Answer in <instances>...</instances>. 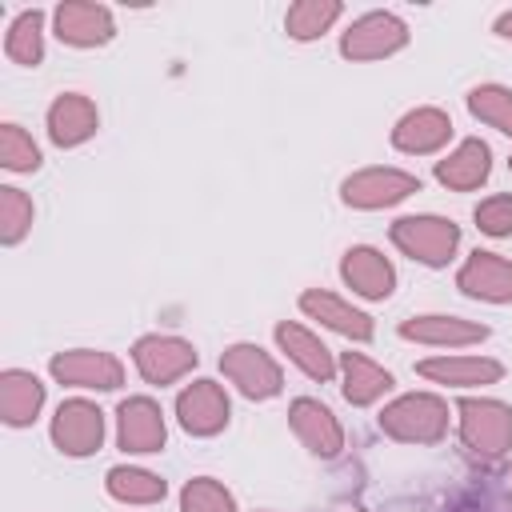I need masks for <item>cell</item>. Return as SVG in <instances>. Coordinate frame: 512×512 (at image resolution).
<instances>
[{
  "label": "cell",
  "mask_w": 512,
  "mask_h": 512,
  "mask_svg": "<svg viewBox=\"0 0 512 512\" xmlns=\"http://www.w3.org/2000/svg\"><path fill=\"white\" fill-rule=\"evenodd\" d=\"M380 432L400 444H436L448 432V404L432 392H404L380 408Z\"/></svg>",
  "instance_id": "1"
},
{
  "label": "cell",
  "mask_w": 512,
  "mask_h": 512,
  "mask_svg": "<svg viewBox=\"0 0 512 512\" xmlns=\"http://www.w3.org/2000/svg\"><path fill=\"white\" fill-rule=\"evenodd\" d=\"M460 412V440L472 456H484V460H496L512 448V408L504 400H460L456 404Z\"/></svg>",
  "instance_id": "2"
},
{
  "label": "cell",
  "mask_w": 512,
  "mask_h": 512,
  "mask_svg": "<svg viewBox=\"0 0 512 512\" xmlns=\"http://www.w3.org/2000/svg\"><path fill=\"white\" fill-rule=\"evenodd\" d=\"M392 244L404 256H412V260H420L428 268H444L460 248V228L452 220H444V216H432V212L400 216L392 224Z\"/></svg>",
  "instance_id": "3"
},
{
  "label": "cell",
  "mask_w": 512,
  "mask_h": 512,
  "mask_svg": "<svg viewBox=\"0 0 512 512\" xmlns=\"http://www.w3.org/2000/svg\"><path fill=\"white\" fill-rule=\"evenodd\" d=\"M220 372H224V376L236 384V392L248 396V400H272V396H280V388H284L280 364H276L260 344H248V340L224 348Z\"/></svg>",
  "instance_id": "4"
},
{
  "label": "cell",
  "mask_w": 512,
  "mask_h": 512,
  "mask_svg": "<svg viewBox=\"0 0 512 512\" xmlns=\"http://www.w3.org/2000/svg\"><path fill=\"white\" fill-rule=\"evenodd\" d=\"M412 192H420V176H412L404 168H360L340 184V200L360 212L392 208V204L408 200Z\"/></svg>",
  "instance_id": "5"
},
{
  "label": "cell",
  "mask_w": 512,
  "mask_h": 512,
  "mask_svg": "<svg viewBox=\"0 0 512 512\" xmlns=\"http://www.w3.org/2000/svg\"><path fill=\"white\" fill-rule=\"evenodd\" d=\"M404 44H408V24L396 12H364L340 36V52L348 60H384Z\"/></svg>",
  "instance_id": "6"
},
{
  "label": "cell",
  "mask_w": 512,
  "mask_h": 512,
  "mask_svg": "<svg viewBox=\"0 0 512 512\" xmlns=\"http://www.w3.org/2000/svg\"><path fill=\"white\" fill-rule=\"evenodd\" d=\"M196 348L188 344V340H180V336H160V332H152V336H140L136 344H132V364H136V372L148 380V384H176V380H184L192 368H196Z\"/></svg>",
  "instance_id": "7"
},
{
  "label": "cell",
  "mask_w": 512,
  "mask_h": 512,
  "mask_svg": "<svg viewBox=\"0 0 512 512\" xmlns=\"http://www.w3.org/2000/svg\"><path fill=\"white\" fill-rule=\"evenodd\" d=\"M48 372L56 384L68 388H96V392H112L124 384V364L112 352H96V348H68L56 352L48 360Z\"/></svg>",
  "instance_id": "8"
},
{
  "label": "cell",
  "mask_w": 512,
  "mask_h": 512,
  "mask_svg": "<svg viewBox=\"0 0 512 512\" xmlns=\"http://www.w3.org/2000/svg\"><path fill=\"white\" fill-rule=\"evenodd\" d=\"M52 444L64 456H92L104 444V412L92 400H64L52 416Z\"/></svg>",
  "instance_id": "9"
},
{
  "label": "cell",
  "mask_w": 512,
  "mask_h": 512,
  "mask_svg": "<svg viewBox=\"0 0 512 512\" xmlns=\"http://www.w3.org/2000/svg\"><path fill=\"white\" fill-rule=\"evenodd\" d=\"M228 416H232V404L216 380H192L176 396V420L188 436H216V432H224Z\"/></svg>",
  "instance_id": "10"
},
{
  "label": "cell",
  "mask_w": 512,
  "mask_h": 512,
  "mask_svg": "<svg viewBox=\"0 0 512 512\" xmlns=\"http://www.w3.org/2000/svg\"><path fill=\"white\" fill-rule=\"evenodd\" d=\"M116 440H120L124 452H136V456L160 452L164 440H168L160 404L148 400V396H128V400H120V408H116Z\"/></svg>",
  "instance_id": "11"
},
{
  "label": "cell",
  "mask_w": 512,
  "mask_h": 512,
  "mask_svg": "<svg viewBox=\"0 0 512 512\" xmlns=\"http://www.w3.org/2000/svg\"><path fill=\"white\" fill-rule=\"evenodd\" d=\"M52 24H56L60 44H72V48H100L116 36L112 12L104 4H92V0H64L52 12Z\"/></svg>",
  "instance_id": "12"
},
{
  "label": "cell",
  "mask_w": 512,
  "mask_h": 512,
  "mask_svg": "<svg viewBox=\"0 0 512 512\" xmlns=\"http://www.w3.org/2000/svg\"><path fill=\"white\" fill-rule=\"evenodd\" d=\"M456 288L472 300L484 304H508L512 300V260L500 252H472L460 272H456Z\"/></svg>",
  "instance_id": "13"
},
{
  "label": "cell",
  "mask_w": 512,
  "mask_h": 512,
  "mask_svg": "<svg viewBox=\"0 0 512 512\" xmlns=\"http://www.w3.org/2000/svg\"><path fill=\"white\" fill-rule=\"evenodd\" d=\"M288 424H292V432H296V440L312 452V456H336L340 448H344V428H340V420L332 416V408L328 404H320V400H312V396H300V400H292L288 404Z\"/></svg>",
  "instance_id": "14"
},
{
  "label": "cell",
  "mask_w": 512,
  "mask_h": 512,
  "mask_svg": "<svg viewBox=\"0 0 512 512\" xmlns=\"http://www.w3.org/2000/svg\"><path fill=\"white\" fill-rule=\"evenodd\" d=\"M340 276H344V284H348L356 296H364V300H388L392 288H396V268H392V260H388L380 248H372V244L348 248L344 260H340Z\"/></svg>",
  "instance_id": "15"
},
{
  "label": "cell",
  "mask_w": 512,
  "mask_h": 512,
  "mask_svg": "<svg viewBox=\"0 0 512 512\" xmlns=\"http://www.w3.org/2000/svg\"><path fill=\"white\" fill-rule=\"evenodd\" d=\"M400 336L416 340V344H432V348H464V344L488 340V324L464 320V316H444V312H424V316L404 320Z\"/></svg>",
  "instance_id": "16"
},
{
  "label": "cell",
  "mask_w": 512,
  "mask_h": 512,
  "mask_svg": "<svg viewBox=\"0 0 512 512\" xmlns=\"http://www.w3.org/2000/svg\"><path fill=\"white\" fill-rule=\"evenodd\" d=\"M100 128V112L84 92H60L48 104V140L56 148H76L88 136H96Z\"/></svg>",
  "instance_id": "17"
},
{
  "label": "cell",
  "mask_w": 512,
  "mask_h": 512,
  "mask_svg": "<svg viewBox=\"0 0 512 512\" xmlns=\"http://www.w3.org/2000/svg\"><path fill=\"white\" fill-rule=\"evenodd\" d=\"M448 136H452V120L440 108H412L392 128V144L408 156H432L448 144Z\"/></svg>",
  "instance_id": "18"
},
{
  "label": "cell",
  "mask_w": 512,
  "mask_h": 512,
  "mask_svg": "<svg viewBox=\"0 0 512 512\" xmlns=\"http://www.w3.org/2000/svg\"><path fill=\"white\" fill-rule=\"evenodd\" d=\"M300 312L320 320L324 328L348 336V340H372V316L352 308L348 300H340L336 292H324V288H308L300 292Z\"/></svg>",
  "instance_id": "19"
},
{
  "label": "cell",
  "mask_w": 512,
  "mask_h": 512,
  "mask_svg": "<svg viewBox=\"0 0 512 512\" xmlns=\"http://www.w3.org/2000/svg\"><path fill=\"white\" fill-rule=\"evenodd\" d=\"M416 372L432 384H448V388H476V384H496L504 376V364L492 356H432L420 360Z\"/></svg>",
  "instance_id": "20"
},
{
  "label": "cell",
  "mask_w": 512,
  "mask_h": 512,
  "mask_svg": "<svg viewBox=\"0 0 512 512\" xmlns=\"http://www.w3.org/2000/svg\"><path fill=\"white\" fill-rule=\"evenodd\" d=\"M44 408V384L28 368L0 372V416L8 428H28Z\"/></svg>",
  "instance_id": "21"
},
{
  "label": "cell",
  "mask_w": 512,
  "mask_h": 512,
  "mask_svg": "<svg viewBox=\"0 0 512 512\" xmlns=\"http://www.w3.org/2000/svg\"><path fill=\"white\" fill-rule=\"evenodd\" d=\"M488 172H492V152H488V144L484 140H460L444 160H436V180L444 184V188H452V192H472V188H480L484 180H488Z\"/></svg>",
  "instance_id": "22"
},
{
  "label": "cell",
  "mask_w": 512,
  "mask_h": 512,
  "mask_svg": "<svg viewBox=\"0 0 512 512\" xmlns=\"http://www.w3.org/2000/svg\"><path fill=\"white\" fill-rule=\"evenodd\" d=\"M276 344L288 352V360H292L304 376H312V380H320V384L336 376V360H332V352H328L324 340L312 336L304 324H292V320L276 324Z\"/></svg>",
  "instance_id": "23"
},
{
  "label": "cell",
  "mask_w": 512,
  "mask_h": 512,
  "mask_svg": "<svg viewBox=\"0 0 512 512\" xmlns=\"http://www.w3.org/2000/svg\"><path fill=\"white\" fill-rule=\"evenodd\" d=\"M340 388H344V400L352 404V408H368V404H376L384 392H392V372L388 368H380L376 360H368V356H360V352H344L340 356Z\"/></svg>",
  "instance_id": "24"
},
{
  "label": "cell",
  "mask_w": 512,
  "mask_h": 512,
  "mask_svg": "<svg viewBox=\"0 0 512 512\" xmlns=\"http://www.w3.org/2000/svg\"><path fill=\"white\" fill-rule=\"evenodd\" d=\"M104 488H108V496L120 500V504H160L164 492H168V484H164L156 472H148V468H132V464H116V468H108Z\"/></svg>",
  "instance_id": "25"
},
{
  "label": "cell",
  "mask_w": 512,
  "mask_h": 512,
  "mask_svg": "<svg viewBox=\"0 0 512 512\" xmlns=\"http://www.w3.org/2000/svg\"><path fill=\"white\" fill-rule=\"evenodd\" d=\"M4 56L24 68H36L44 60V12L40 8H24L12 20L8 36H4Z\"/></svg>",
  "instance_id": "26"
},
{
  "label": "cell",
  "mask_w": 512,
  "mask_h": 512,
  "mask_svg": "<svg viewBox=\"0 0 512 512\" xmlns=\"http://www.w3.org/2000/svg\"><path fill=\"white\" fill-rule=\"evenodd\" d=\"M340 16H344V4H340V0H296V4L284 12V32H288L292 40H316V36H324Z\"/></svg>",
  "instance_id": "27"
},
{
  "label": "cell",
  "mask_w": 512,
  "mask_h": 512,
  "mask_svg": "<svg viewBox=\"0 0 512 512\" xmlns=\"http://www.w3.org/2000/svg\"><path fill=\"white\" fill-rule=\"evenodd\" d=\"M468 112L480 124L512 136V88H504V84H476L468 92Z\"/></svg>",
  "instance_id": "28"
},
{
  "label": "cell",
  "mask_w": 512,
  "mask_h": 512,
  "mask_svg": "<svg viewBox=\"0 0 512 512\" xmlns=\"http://www.w3.org/2000/svg\"><path fill=\"white\" fill-rule=\"evenodd\" d=\"M180 512H236V496L220 480L196 476L180 488Z\"/></svg>",
  "instance_id": "29"
},
{
  "label": "cell",
  "mask_w": 512,
  "mask_h": 512,
  "mask_svg": "<svg viewBox=\"0 0 512 512\" xmlns=\"http://www.w3.org/2000/svg\"><path fill=\"white\" fill-rule=\"evenodd\" d=\"M28 228H32V200L20 188L4 184L0 188V244H8V248L20 244L28 236Z\"/></svg>",
  "instance_id": "30"
},
{
  "label": "cell",
  "mask_w": 512,
  "mask_h": 512,
  "mask_svg": "<svg viewBox=\"0 0 512 512\" xmlns=\"http://www.w3.org/2000/svg\"><path fill=\"white\" fill-rule=\"evenodd\" d=\"M0 164L8 172H36L40 168V148L20 124H0Z\"/></svg>",
  "instance_id": "31"
},
{
  "label": "cell",
  "mask_w": 512,
  "mask_h": 512,
  "mask_svg": "<svg viewBox=\"0 0 512 512\" xmlns=\"http://www.w3.org/2000/svg\"><path fill=\"white\" fill-rule=\"evenodd\" d=\"M476 228L484 236H512V192L480 200L476 204Z\"/></svg>",
  "instance_id": "32"
},
{
  "label": "cell",
  "mask_w": 512,
  "mask_h": 512,
  "mask_svg": "<svg viewBox=\"0 0 512 512\" xmlns=\"http://www.w3.org/2000/svg\"><path fill=\"white\" fill-rule=\"evenodd\" d=\"M496 36H504V40H512V8L496 16Z\"/></svg>",
  "instance_id": "33"
},
{
  "label": "cell",
  "mask_w": 512,
  "mask_h": 512,
  "mask_svg": "<svg viewBox=\"0 0 512 512\" xmlns=\"http://www.w3.org/2000/svg\"><path fill=\"white\" fill-rule=\"evenodd\" d=\"M508 168H512V160H508Z\"/></svg>",
  "instance_id": "34"
}]
</instances>
